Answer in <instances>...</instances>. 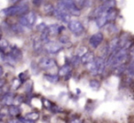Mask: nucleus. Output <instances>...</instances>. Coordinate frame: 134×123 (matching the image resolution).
Returning <instances> with one entry per match:
<instances>
[{"instance_id": "nucleus-17", "label": "nucleus", "mask_w": 134, "mask_h": 123, "mask_svg": "<svg viewBox=\"0 0 134 123\" xmlns=\"http://www.w3.org/2000/svg\"><path fill=\"white\" fill-rule=\"evenodd\" d=\"M86 69H87L92 75H97V74H98V69H97V66L95 60H94L93 62H91V63H89L88 64H86Z\"/></svg>"}, {"instance_id": "nucleus-19", "label": "nucleus", "mask_w": 134, "mask_h": 123, "mask_svg": "<svg viewBox=\"0 0 134 123\" xmlns=\"http://www.w3.org/2000/svg\"><path fill=\"white\" fill-rule=\"evenodd\" d=\"M59 75H44V78L52 84H55L59 81Z\"/></svg>"}, {"instance_id": "nucleus-5", "label": "nucleus", "mask_w": 134, "mask_h": 123, "mask_svg": "<svg viewBox=\"0 0 134 123\" xmlns=\"http://www.w3.org/2000/svg\"><path fill=\"white\" fill-rule=\"evenodd\" d=\"M52 15H53L56 19H59V20L63 21V22L68 23V24H69L70 21H71L70 20V19H71V16H70L69 13L62 11V10H60L59 8H54L53 12H52Z\"/></svg>"}, {"instance_id": "nucleus-33", "label": "nucleus", "mask_w": 134, "mask_h": 123, "mask_svg": "<svg viewBox=\"0 0 134 123\" xmlns=\"http://www.w3.org/2000/svg\"><path fill=\"white\" fill-rule=\"evenodd\" d=\"M6 60H7V62H8V64H11V65H14V64H16V60L14 59V58L12 57L10 54H8V55L6 56Z\"/></svg>"}, {"instance_id": "nucleus-39", "label": "nucleus", "mask_w": 134, "mask_h": 123, "mask_svg": "<svg viewBox=\"0 0 134 123\" xmlns=\"http://www.w3.org/2000/svg\"><path fill=\"white\" fill-rule=\"evenodd\" d=\"M41 1H33V4H41Z\"/></svg>"}, {"instance_id": "nucleus-40", "label": "nucleus", "mask_w": 134, "mask_h": 123, "mask_svg": "<svg viewBox=\"0 0 134 123\" xmlns=\"http://www.w3.org/2000/svg\"><path fill=\"white\" fill-rule=\"evenodd\" d=\"M25 123H34L33 121H30V120H26L25 121Z\"/></svg>"}, {"instance_id": "nucleus-14", "label": "nucleus", "mask_w": 134, "mask_h": 123, "mask_svg": "<svg viewBox=\"0 0 134 123\" xmlns=\"http://www.w3.org/2000/svg\"><path fill=\"white\" fill-rule=\"evenodd\" d=\"M14 101H15V98H14V95L12 93L6 94L5 97H3V99H2V103L4 105H7V106H10V105H12Z\"/></svg>"}, {"instance_id": "nucleus-41", "label": "nucleus", "mask_w": 134, "mask_h": 123, "mask_svg": "<svg viewBox=\"0 0 134 123\" xmlns=\"http://www.w3.org/2000/svg\"><path fill=\"white\" fill-rule=\"evenodd\" d=\"M131 54H132V56H133V57H134V49H133V50H132V52H131Z\"/></svg>"}, {"instance_id": "nucleus-21", "label": "nucleus", "mask_w": 134, "mask_h": 123, "mask_svg": "<svg viewBox=\"0 0 134 123\" xmlns=\"http://www.w3.org/2000/svg\"><path fill=\"white\" fill-rule=\"evenodd\" d=\"M19 112H20V110H19V107H17V106H10L9 108H8V114H9L10 116L15 117V116L19 115Z\"/></svg>"}, {"instance_id": "nucleus-3", "label": "nucleus", "mask_w": 134, "mask_h": 123, "mask_svg": "<svg viewBox=\"0 0 134 123\" xmlns=\"http://www.w3.org/2000/svg\"><path fill=\"white\" fill-rule=\"evenodd\" d=\"M63 5L66 8L67 11L70 15L73 16H80L81 14V10L75 5V1H70V0H66V1H62Z\"/></svg>"}, {"instance_id": "nucleus-13", "label": "nucleus", "mask_w": 134, "mask_h": 123, "mask_svg": "<svg viewBox=\"0 0 134 123\" xmlns=\"http://www.w3.org/2000/svg\"><path fill=\"white\" fill-rule=\"evenodd\" d=\"M94 61V53L91 52H88L81 58V64H88L89 63Z\"/></svg>"}, {"instance_id": "nucleus-30", "label": "nucleus", "mask_w": 134, "mask_h": 123, "mask_svg": "<svg viewBox=\"0 0 134 123\" xmlns=\"http://www.w3.org/2000/svg\"><path fill=\"white\" fill-rule=\"evenodd\" d=\"M59 42L61 43V44H66V43L70 42V40H69V38L67 37V36L63 35V36H61V37L59 38Z\"/></svg>"}, {"instance_id": "nucleus-43", "label": "nucleus", "mask_w": 134, "mask_h": 123, "mask_svg": "<svg viewBox=\"0 0 134 123\" xmlns=\"http://www.w3.org/2000/svg\"><path fill=\"white\" fill-rule=\"evenodd\" d=\"M85 123H86V122H85Z\"/></svg>"}, {"instance_id": "nucleus-10", "label": "nucleus", "mask_w": 134, "mask_h": 123, "mask_svg": "<svg viewBox=\"0 0 134 123\" xmlns=\"http://www.w3.org/2000/svg\"><path fill=\"white\" fill-rule=\"evenodd\" d=\"M62 30H63V28L57 24H52L47 27V30H48L50 37L51 36H55V35H57V34H59Z\"/></svg>"}, {"instance_id": "nucleus-6", "label": "nucleus", "mask_w": 134, "mask_h": 123, "mask_svg": "<svg viewBox=\"0 0 134 123\" xmlns=\"http://www.w3.org/2000/svg\"><path fill=\"white\" fill-rule=\"evenodd\" d=\"M63 49V45L57 41H50L45 44V50L50 54H54L59 52Z\"/></svg>"}, {"instance_id": "nucleus-31", "label": "nucleus", "mask_w": 134, "mask_h": 123, "mask_svg": "<svg viewBox=\"0 0 134 123\" xmlns=\"http://www.w3.org/2000/svg\"><path fill=\"white\" fill-rule=\"evenodd\" d=\"M54 8H53L52 5L48 4V5H45V6H44V8H43V11L46 12V13H49V12H52H52H53V10H54Z\"/></svg>"}, {"instance_id": "nucleus-20", "label": "nucleus", "mask_w": 134, "mask_h": 123, "mask_svg": "<svg viewBox=\"0 0 134 123\" xmlns=\"http://www.w3.org/2000/svg\"><path fill=\"white\" fill-rule=\"evenodd\" d=\"M39 117H40V115L37 112H30V113H28L25 116V119L30 121H35L39 119Z\"/></svg>"}, {"instance_id": "nucleus-36", "label": "nucleus", "mask_w": 134, "mask_h": 123, "mask_svg": "<svg viewBox=\"0 0 134 123\" xmlns=\"http://www.w3.org/2000/svg\"><path fill=\"white\" fill-rule=\"evenodd\" d=\"M128 73L130 74V75H134V61H133V63H131V64L129 66Z\"/></svg>"}, {"instance_id": "nucleus-34", "label": "nucleus", "mask_w": 134, "mask_h": 123, "mask_svg": "<svg viewBox=\"0 0 134 123\" xmlns=\"http://www.w3.org/2000/svg\"><path fill=\"white\" fill-rule=\"evenodd\" d=\"M32 83L31 81H28L26 84V86H25V91L27 92V93H30V91H31V88H32Z\"/></svg>"}, {"instance_id": "nucleus-1", "label": "nucleus", "mask_w": 134, "mask_h": 123, "mask_svg": "<svg viewBox=\"0 0 134 123\" xmlns=\"http://www.w3.org/2000/svg\"><path fill=\"white\" fill-rule=\"evenodd\" d=\"M128 59V50L124 48L119 49L111 54L107 62V65L111 67H119Z\"/></svg>"}, {"instance_id": "nucleus-2", "label": "nucleus", "mask_w": 134, "mask_h": 123, "mask_svg": "<svg viewBox=\"0 0 134 123\" xmlns=\"http://www.w3.org/2000/svg\"><path fill=\"white\" fill-rule=\"evenodd\" d=\"M29 11V6L25 3L18 4L15 6H11L8 8H5L2 10V14L5 16H16L24 14Z\"/></svg>"}, {"instance_id": "nucleus-26", "label": "nucleus", "mask_w": 134, "mask_h": 123, "mask_svg": "<svg viewBox=\"0 0 134 123\" xmlns=\"http://www.w3.org/2000/svg\"><path fill=\"white\" fill-rule=\"evenodd\" d=\"M8 47V41L6 39L2 38L0 40V48H1V52H4L5 49H7Z\"/></svg>"}, {"instance_id": "nucleus-7", "label": "nucleus", "mask_w": 134, "mask_h": 123, "mask_svg": "<svg viewBox=\"0 0 134 123\" xmlns=\"http://www.w3.org/2000/svg\"><path fill=\"white\" fill-rule=\"evenodd\" d=\"M103 40H104V35H103V33L102 32H97V33L91 36V38L89 39V44L91 45L94 49H96L101 44Z\"/></svg>"}, {"instance_id": "nucleus-22", "label": "nucleus", "mask_w": 134, "mask_h": 123, "mask_svg": "<svg viewBox=\"0 0 134 123\" xmlns=\"http://www.w3.org/2000/svg\"><path fill=\"white\" fill-rule=\"evenodd\" d=\"M42 42H43V41L41 40V38H40V39H36L35 41H34V42H33L34 50L37 51V52H40V51L42 49Z\"/></svg>"}, {"instance_id": "nucleus-15", "label": "nucleus", "mask_w": 134, "mask_h": 123, "mask_svg": "<svg viewBox=\"0 0 134 123\" xmlns=\"http://www.w3.org/2000/svg\"><path fill=\"white\" fill-rule=\"evenodd\" d=\"M95 61H96V64H97V69H98V74H102L105 69V65H106L104 59L102 57H97Z\"/></svg>"}, {"instance_id": "nucleus-24", "label": "nucleus", "mask_w": 134, "mask_h": 123, "mask_svg": "<svg viewBox=\"0 0 134 123\" xmlns=\"http://www.w3.org/2000/svg\"><path fill=\"white\" fill-rule=\"evenodd\" d=\"M89 86L93 90H98V88L100 87V83L97 80H92L89 82Z\"/></svg>"}, {"instance_id": "nucleus-4", "label": "nucleus", "mask_w": 134, "mask_h": 123, "mask_svg": "<svg viewBox=\"0 0 134 123\" xmlns=\"http://www.w3.org/2000/svg\"><path fill=\"white\" fill-rule=\"evenodd\" d=\"M68 29L70 30V31L73 32L74 34H76V35H80L84 32V26L78 20L70 21V23L68 24Z\"/></svg>"}, {"instance_id": "nucleus-18", "label": "nucleus", "mask_w": 134, "mask_h": 123, "mask_svg": "<svg viewBox=\"0 0 134 123\" xmlns=\"http://www.w3.org/2000/svg\"><path fill=\"white\" fill-rule=\"evenodd\" d=\"M10 55H11L12 57L16 60V61H18V60H20L21 58H22L23 53H22V52L19 50V49L14 48V49H12L11 52H10Z\"/></svg>"}, {"instance_id": "nucleus-8", "label": "nucleus", "mask_w": 134, "mask_h": 123, "mask_svg": "<svg viewBox=\"0 0 134 123\" xmlns=\"http://www.w3.org/2000/svg\"><path fill=\"white\" fill-rule=\"evenodd\" d=\"M39 65L42 69H49V68H52L55 65V61L50 57L41 58V61L39 62Z\"/></svg>"}, {"instance_id": "nucleus-16", "label": "nucleus", "mask_w": 134, "mask_h": 123, "mask_svg": "<svg viewBox=\"0 0 134 123\" xmlns=\"http://www.w3.org/2000/svg\"><path fill=\"white\" fill-rule=\"evenodd\" d=\"M108 13V12H107ZM107 13H105L104 15L100 16V17L96 19V23H97L98 28H102L103 26L106 25V23L108 22V18H107Z\"/></svg>"}, {"instance_id": "nucleus-23", "label": "nucleus", "mask_w": 134, "mask_h": 123, "mask_svg": "<svg viewBox=\"0 0 134 123\" xmlns=\"http://www.w3.org/2000/svg\"><path fill=\"white\" fill-rule=\"evenodd\" d=\"M107 18H108V20H114L117 18V11L113 8L109 9L107 13Z\"/></svg>"}, {"instance_id": "nucleus-27", "label": "nucleus", "mask_w": 134, "mask_h": 123, "mask_svg": "<svg viewBox=\"0 0 134 123\" xmlns=\"http://www.w3.org/2000/svg\"><path fill=\"white\" fill-rule=\"evenodd\" d=\"M86 52H87V50H86V47H80V48L78 49V51H77L76 55L78 56V57L82 58L83 56H84L85 54L86 53Z\"/></svg>"}, {"instance_id": "nucleus-9", "label": "nucleus", "mask_w": 134, "mask_h": 123, "mask_svg": "<svg viewBox=\"0 0 134 123\" xmlns=\"http://www.w3.org/2000/svg\"><path fill=\"white\" fill-rule=\"evenodd\" d=\"M119 41H120V39H119V38H114L113 40L110 41L109 44H108V53L112 54V53H114L116 51L119 50L118 47L119 46Z\"/></svg>"}, {"instance_id": "nucleus-29", "label": "nucleus", "mask_w": 134, "mask_h": 123, "mask_svg": "<svg viewBox=\"0 0 134 123\" xmlns=\"http://www.w3.org/2000/svg\"><path fill=\"white\" fill-rule=\"evenodd\" d=\"M21 81L19 80V79H15V80L13 81V83H12V89L14 90H17L18 88H19V86H21Z\"/></svg>"}, {"instance_id": "nucleus-42", "label": "nucleus", "mask_w": 134, "mask_h": 123, "mask_svg": "<svg viewBox=\"0 0 134 123\" xmlns=\"http://www.w3.org/2000/svg\"><path fill=\"white\" fill-rule=\"evenodd\" d=\"M19 123H22V122H19Z\"/></svg>"}, {"instance_id": "nucleus-11", "label": "nucleus", "mask_w": 134, "mask_h": 123, "mask_svg": "<svg viewBox=\"0 0 134 123\" xmlns=\"http://www.w3.org/2000/svg\"><path fill=\"white\" fill-rule=\"evenodd\" d=\"M24 16H25V18H26V19H27L29 28H30V27H32L34 24H35L36 19H37V16H36V14L34 13L33 11L28 12V13L25 14Z\"/></svg>"}, {"instance_id": "nucleus-32", "label": "nucleus", "mask_w": 134, "mask_h": 123, "mask_svg": "<svg viewBox=\"0 0 134 123\" xmlns=\"http://www.w3.org/2000/svg\"><path fill=\"white\" fill-rule=\"evenodd\" d=\"M115 4H116L115 1H104L102 5L106 6L107 8H113L114 7H115Z\"/></svg>"}, {"instance_id": "nucleus-38", "label": "nucleus", "mask_w": 134, "mask_h": 123, "mask_svg": "<svg viewBox=\"0 0 134 123\" xmlns=\"http://www.w3.org/2000/svg\"><path fill=\"white\" fill-rule=\"evenodd\" d=\"M71 123H81V119H75L74 120L71 121Z\"/></svg>"}, {"instance_id": "nucleus-35", "label": "nucleus", "mask_w": 134, "mask_h": 123, "mask_svg": "<svg viewBox=\"0 0 134 123\" xmlns=\"http://www.w3.org/2000/svg\"><path fill=\"white\" fill-rule=\"evenodd\" d=\"M116 71H117V72H115V75H121V74H122L123 72L125 71V67H124V65H121V66H119V67H118Z\"/></svg>"}, {"instance_id": "nucleus-12", "label": "nucleus", "mask_w": 134, "mask_h": 123, "mask_svg": "<svg viewBox=\"0 0 134 123\" xmlns=\"http://www.w3.org/2000/svg\"><path fill=\"white\" fill-rule=\"evenodd\" d=\"M72 72V67L69 64H65V65L62 66L59 70V75L60 76H64V77H68L71 75Z\"/></svg>"}, {"instance_id": "nucleus-28", "label": "nucleus", "mask_w": 134, "mask_h": 123, "mask_svg": "<svg viewBox=\"0 0 134 123\" xmlns=\"http://www.w3.org/2000/svg\"><path fill=\"white\" fill-rule=\"evenodd\" d=\"M71 63H72V64H73L74 66H77L79 64H81V58L78 57L77 55L74 56V57L72 58V60H71Z\"/></svg>"}, {"instance_id": "nucleus-37", "label": "nucleus", "mask_w": 134, "mask_h": 123, "mask_svg": "<svg viewBox=\"0 0 134 123\" xmlns=\"http://www.w3.org/2000/svg\"><path fill=\"white\" fill-rule=\"evenodd\" d=\"M7 123H19V121L17 120V119H9Z\"/></svg>"}, {"instance_id": "nucleus-25", "label": "nucleus", "mask_w": 134, "mask_h": 123, "mask_svg": "<svg viewBox=\"0 0 134 123\" xmlns=\"http://www.w3.org/2000/svg\"><path fill=\"white\" fill-rule=\"evenodd\" d=\"M12 30H13V31L16 32V33H22V32H24L23 26H21L20 24L13 25V26H12Z\"/></svg>"}]
</instances>
